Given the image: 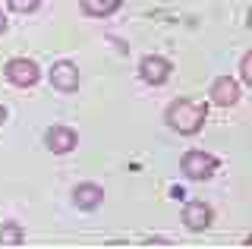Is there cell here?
<instances>
[{
	"label": "cell",
	"instance_id": "8",
	"mask_svg": "<svg viewBox=\"0 0 252 249\" xmlns=\"http://www.w3.org/2000/svg\"><path fill=\"white\" fill-rule=\"evenodd\" d=\"M47 149L54 155H66L76 149V133L69 126H54L51 133H47Z\"/></svg>",
	"mask_w": 252,
	"mask_h": 249
},
{
	"label": "cell",
	"instance_id": "10",
	"mask_svg": "<svg viewBox=\"0 0 252 249\" xmlns=\"http://www.w3.org/2000/svg\"><path fill=\"white\" fill-rule=\"evenodd\" d=\"M120 6V0H82V10L89 16H110Z\"/></svg>",
	"mask_w": 252,
	"mask_h": 249
},
{
	"label": "cell",
	"instance_id": "3",
	"mask_svg": "<svg viewBox=\"0 0 252 249\" xmlns=\"http://www.w3.org/2000/svg\"><path fill=\"white\" fill-rule=\"evenodd\" d=\"M6 79L13 85H19V89H29V85L38 82V66L35 60H26V57H16L6 63Z\"/></svg>",
	"mask_w": 252,
	"mask_h": 249
},
{
	"label": "cell",
	"instance_id": "2",
	"mask_svg": "<svg viewBox=\"0 0 252 249\" xmlns=\"http://www.w3.org/2000/svg\"><path fill=\"white\" fill-rule=\"evenodd\" d=\"M218 170V158L208 152H186L183 155V174L189 177V180H208L211 174Z\"/></svg>",
	"mask_w": 252,
	"mask_h": 249
},
{
	"label": "cell",
	"instance_id": "14",
	"mask_svg": "<svg viewBox=\"0 0 252 249\" xmlns=\"http://www.w3.org/2000/svg\"><path fill=\"white\" fill-rule=\"evenodd\" d=\"M6 32V16H3V10H0V35Z\"/></svg>",
	"mask_w": 252,
	"mask_h": 249
},
{
	"label": "cell",
	"instance_id": "13",
	"mask_svg": "<svg viewBox=\"0 0 252 249\" xmlns=\"http://www.w3.org/2000/svg\"><path fill=\"white\" fill-rule=\"evenodd\" d=\"M240 76H243V82H252V76H249V54L240 60Z\"/></svg>",
	"mask_w": 252,
	"mask_h": 249
},
{
	"label": "cell",
	"instance_id": "4",
	"mask_svg": "<svg viewBox=\"0 0 252 249\" xmlns=\"http://www.w3.org/2000/svg\"><path fill=\"white\" fill-rule=\"evenodd\" d=\"M51 85L57 92H76L79 89V69L76 63H69V60H60V63H54L51 66Z\"/></svg>",
	"mask_w": 252,
	"mask_h": 249
},
{
	"label": "cell",
	"instance_id": "11",
	"mask_svg": "<svg viewBox=\"0 0 252 249\" xmlns=\"http://www.w3.org/2000/svg\"><path fill=\"white\" fill-rule=\"evenodd\" d=\"M22 243V227L13 221L0 224V246H19Z\"/></svg>",
	"mask_w": 252,
	"mask_h": 249
},
{
	"label": "cell",
	"instance_id": "6",
	"mask_svg": "<svg viewBox=\"0 0 252 249\" xmlns=\"http://www.w3.org/2000/svg\"><path fill=\"white\" fill-rule=\"evenodd\" d=\"M73 202L82 208V212H92V208H98L101 202H104V189L94 186V183H79L73 189Z\"/></svg>",
	"mask_w": 252,
	"mask_h": 249
},
{
	"label": "cell",
	"instance_id": "9",
	"mask_svg": "<svg viewBox=\"0 0 252 249\" xmlns=\"http://www.w3.org/2000/svg\"><path fill=\"white\" fill-rule=\"evenodd\" d=\"M183 221H186V227L189 230H205L211 224V208L205 205V202H189L186 205V212H183Z\"/></svg>",
	"mask_w": 252,
	"mask_h": 249
},
{
	"label": "cell",
	"instance_id": "12",
	"mask_svg": "<svg viewBox=\"0 0 252 249\" xmlns=\"http://www.w3.org/2000/svg\"><path fill=\"white\" fill-rule=\"evenodd\" d=\"M38 3H41V0H10V10L13 13H35Z\"/></svg>",
	"mask_w": 252,
	"mask_h": 249
},
{
	"label": "cell",
	"instance_id": "1",
	"mask_svg": "<svg viewBox=\"0 0 252 249\" xmlns=\"http://www.w3.org/2000/svg\"><path fill=\"white\" fill-rule=\"evenodd\" d=\"M205 117H208V107H205V101H192V98H180L173 101L167 107V126L177 129V133L183 136H192L202 129Z\"/></svg>",
	"mask_w": 252,
	"mask_h": 249
},
{
	"label": "cell",
	"instance_id": "5",
	"mask_svg": "<svg viewBox=\"0 0 252 249\" xmlns=\"http://www.w3.org/2000/svg\"><path fill=\"white\" fill-rule=\"evenodd\" d=\"M139 76L148 85H164V82H167V76H170V63L164 57H142Z\"/></svg>",
	"mask_w": 252,
	"mask_h": 249
},
{
	"label": "cell",
	"instance_id": "15",
	"mask_svg": "<svg viewBox=\"0 0 252 249\" xmlns=\"http://www.w3.org/2000/svg\"><path fill=\"white\" fill-rule=\"evenodd\" d=\"M6 120V111H3V104H0V123H3Z\"/></svg>",
	"mask_w": 252,
	"mask_h": 249
},
{
	"label": "cell",
	"instance_id": "7",
	"mask_svg": "<svg viewBox=\"0 0 252 249\" xmlns=\"http://www.w3.org/2000/svg\"><path fill=\"white\" fill-rule=\"evenodd\" d=\"M211 101L220 107H230L240 101V89H236V82L230 79V76H220V79H215V85H211Z\"/></svg>",
	"mask_w": 252,
	"mask_h": 249
}]
</instances>
